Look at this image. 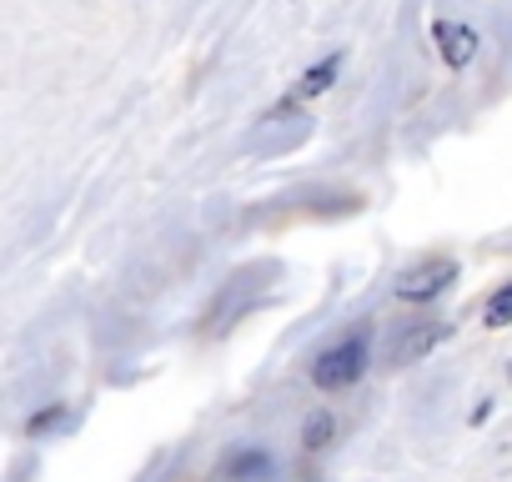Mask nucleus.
<instances>
[{"label": "nucleus", "instance_id": "1", "mask_svg": "<svg viewBox=\"0 0 512 482\" xmlns=\"http://www.w3.org/2000/svg\"><path fill=\"white\" fill-rule=\"evenodd\" d=\"M367 362H372V327L362 322L357 332H347L342 342H332L327 352H317V362H312V382H317L322 392L357 387L362 372H367Z\"/></svg>", "mask_w": 512, "mask_h": 482}, {"label": "nucleus", "instance_id": "5", "mask_svg": "<svg viewBox=\"0 0 512 482\" xmlns=\"http://www.w3.org/2000/svg\"><path fill=\"white\" fill-rule=\"evenodd\" d=\"M432 36H437V51H442V61H447L452 71H462V66L477 56V31H472V26L437 21V26H432Z\"/></svg>", "mask_w": 512, "mask_h": 482}, {"label": "nucleus", "instance_id": "6", "mask_svg": "<svg viewBox=\"0 0 512 482\" xmlns=\"http://www.w3.org/2000/svg\"><path fill=\"white\" fill-rule=\"evenodd\" d=\"M71 427H76V412H71L66 402H46V407L26 422V437L41 442V437H61V432H71Z\"/></svg>", "mask_w": 512, "mask_h": 482}, {"label": "nucleus", "instance_id": "9", "mask_svg": "<svg viewBox=\"0 0 512 482\" xmlns=\"http://www.w3.org/2000/svg\"><path fill=\"white\" fill-rule=\"evenodd\" d=\"M482 322H487L492 332L512 327V282H502V287L487 297V307H482Z\"/></svg>", "mask_w": 512, "mask_h": 482}, {"label": "nucleus", "instance_id": "8", "mask_svg": "<svg viewBox=\"0 0 512 482\" xmlns=\"http://www.w3.org/2000/svg\"><path fill=\"white\" fill-rule=\"evenodd\" d=\"M337 71H342V56H327V61H317V66H312V71L297 81V96H322V91H332Z\"/></svg>", "mask_w": 512, "mask_h": 482}, {"label": "nucleus", "instance_id": "3", "mask_svg": "<svg viewBox=\"0 0 512 482\" xmlns=\"http://www.w3.org/2000/svg\"><path fill=\"white\" fill-rule=\"evenodd\" d=\"M447 337V322H412L402 337H392V352H387V362L392 367H407V362H422L437 342Z\"/></svg>", "mask_w": 512, "mask_h": 482}, {"label": "nucleus", "instance_id": "4", "mask_svg": "<svg viewBox=\"0 0 512 482\" xmlns=\"http://www.w3.org/2000/svg\"><path fill=\"white\" fill-rule=\"evenodd\" d=\"M277 477V457L262 447H236L221 462V482H272Z\"/></svg>", "mask_w": 512, "mask_h": 482}, {"label": "nucleus", "instance_id": "2", "mask_svg": "<svg viewBox=\"0 0 512 482\" xmlns=\"http://www.w3.org/2000/svg\"><path fill=\"white\" fill-rule=\"evenodd\" d=\"M452 282H457V262H452V257H427V262H417V267H407V272L397 277V297H402V302H432V297H442Z\"/></svg>", "mask_w": 512, "mask_h": 482}, {"label": "nucleus", "instance_id": "7", "mask_svg": "<svg viewBox=\"0 0 512 482\" xmlns=\"http://www.w3.org/2000/svg\"><path fill=\"white\" fill-rule=\"evenodd\" d=\"M332 437H337V417H332L327 407H312V412L302 417V447H307V452H322Z\"/></svg>", "mask_w": 512, "mask_h": 482}]
</instances>
